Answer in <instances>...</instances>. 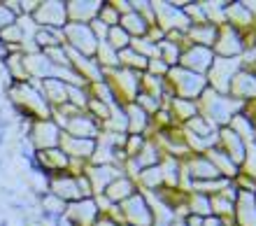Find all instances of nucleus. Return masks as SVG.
I'll list each match as a JSON object with an SVG mask.
<instances>
[{
    "mask_svg": "<svg viewBox=\"0 0 256 226\" xmlns=\"http://www.w3.org/2000/svg\"><path fill=\"white\" fill-rule=\"evenodd\" d=\"M126 26H128V31H135V33H142V31H144V26H142V21L138 19V17H128Z\"/></svg>",
    "mask_w": 256,
    "mask_h": 226,
    "instance_id": "nucleus-1",
    "label": "nucleus"
}]
</instances>
